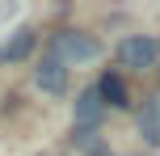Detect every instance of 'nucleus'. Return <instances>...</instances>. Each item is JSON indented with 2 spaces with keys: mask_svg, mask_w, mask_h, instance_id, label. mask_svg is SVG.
<instances>
[{
  "mask_svg": "<svg viewBox=\"0 0 160 156\" xmlns=\"http://www.w3.org/2000/svg\"><path fill=\"white\" fill-rule=\"evenodd\" d=\"M97 55H101V42H97L93 34H84V30H59V34H51V59H59L63 68L88 63V59H97Z\"/></svg>",
  "mask_w": 160,
  "mask_h": 156,
  "instance_id": "f257e3e1",
  "label": "nucleus"
},
{
  "mask_svg": "<svg viewBox=\"0 0 160 156\" xmlns=\"http://www.w3.org/2000/svg\"><path fill=\"white\" fill-rule=\"evenodd\" d=\"M34 47H38V34L25 25V30H17L13 38L0 47V63H21V59H30V55H34Z\"/></svg>",
  "mask_w": 160,
  "mask_h": 156,
  "instance_id": "423d86ee",
  "label": "nucleus"
},
{
  "mask_svg": "<svg viewBox=\"0 0 160 156\" xmlns=\"http://www.w3.org/2000/svg\"><path fill=\"white\" fill-rule=\"evenodd\" d=\"M101 118H105V106H101V97H97V89H93V84L80 89L76 101H72V127H76V131H97Z\"/></svg>",
  "mask_w": 160,
  "mask_h": 156,
  "instance_id": "7ed1b4c3",
  "label": "nucleus"
},
{
  "mask_svg": "<svg viewBox=\"0 0 160 156\" xmlns=\"http://www.w3.org/2000/svg\"><path fill=\"white\" fill-rule=\"evenodd\" d=\"M160 59V38L156 34H127L118 42V63L131 68V72H143V68H156Z\"/></svg>",
  "mask_w": 160,
  "mask_h": 156,
  "instance_id": "f03ea898",
  "label": "nucleus"
},
{
  "mask_svg": "<svg viewBox=\"0 0 160 156\" xmlns=\"http://www.w3.org/2000/svg\"><path fill=\"white\" fill-rule=\"evenodd\" d=\"M34 84H38L42 93H51V97H63L68 93V68L59 63V59H42V63L34 68Z\"/></svg>",
  "mask_w": 160,
  "mask_h": 156,
  "instance_id": "20e7f679",
  "label": "nucleus"
},
{
  "mask_svg": "<svg viewBox=\"0 0 160 156\" xmlns=\"http://www.w3.org/2000/svg\"><path fill=\"white\" fill-rule=\"evenodd\" d=\"M72 143H76L80 152H88V156H114L110 143H105L97 131H72Z\"/></svg>",
  "mask_w": 160,
  "mask_h": 156,
  "instance_id": "6e6552de",
  "label": "nucleus"
},
{
  "mask_svg": "<svg viewBox=\"0 0 160 156\" xmlns=\"http://www.w3.org/2000/svg\"><path fill=\"white\" fill-rule=\"evenodd\" d=\"M139 135L148 143H160V101L156 97H148L143 110H139Z\"/></svg>",
  "mask_w": 160,
  "mask_h": 156,
  "instance_id": "0eeeda50",
  "label": "nucleus"
},
{
  "mask_svg": "<svg viewBox=\"0 0 160 156\" xmlns=\"http://www.w3.org/2000/svg\"><path fill=\"white\" fill-rule=\"evenodd\" d=\"M93 89H97V97H101V106H114V110H127L131 106V89H127V80H122L118 72H105Z\"/></svg>",
  "mask_w": 160,
  "mask_h": 156,
  "instance_id": "39448f33",
  "label": "nucleus"
}]
</instances>
